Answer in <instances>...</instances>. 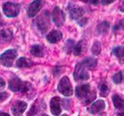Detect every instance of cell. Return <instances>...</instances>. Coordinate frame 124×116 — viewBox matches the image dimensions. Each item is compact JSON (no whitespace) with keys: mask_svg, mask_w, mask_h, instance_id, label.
Returning <instances> with one entry per match:
<instances>
[{"mask_svg":"<svg viewBox=\"0 0 124 116\" xmlns=\"http://www.w3.org/2000/svg\"><path fill=\"white\" fill-rule=\"evenodd\" d=\"M76 97L80 99L84 105H88L93 102L96 98V92L91 89L89 84H81L75 88Z\"/></svg>","mask_w":124,"mask_h":116,"instance_id":"1","label":"cell"},{"mask_svg":"<svg viewBox=\"0 0 124 116\" xmlns=\"http://www.w3.org/2000/svg\"><path fill=\"white\" fill-rule=\"evenodd\" d=\"M8 88L13 92H20L23 94L29 93L32 89L31 84L29 82L23 81L16 76L13 77L10 80L8 83Z\"/></svg>","mask_w":124,"mask_h":116,"instance_id":"2","label":"cell"},{"mask_svg":"<svg viewBox=\"0 0 124 116\" xmlns=\"http://www.w3.org/2000/svg\"><path fill=\"white\" fill-rule=\"evenodd\" d=\"M35 26L38 30L42 34H45L50 25V16L47 11H44L40 15H39L34 21Z\"/></svg>","mask_w":124,"mask_h":116,"instance_id":"3","label":"cell"},{"mask_svg":"<svg viewBox=\"0 0 124 116\" xmlns=\"http://www.w3.org/2000/svg\"><path fill=\"white\" fill-rule=\"evenodd\" d=\"M18 56V52L15 49H9L0 55V63L5 67H11Z\"/></svg>","mask_w":124,"mask_h":116,"instance_id":"4","label":"cell"},{"mask_svg":"<svg viewBox=\"0 0 124 116\" xmlns=\"http://www.w3.org/2000/svg\"><path fill=\"white\" fill-rule=\"evenodd\" d=\"M57 88L61 94L65 96H71L73 94L72 85L67 76H64L60 80Z\"/></svg>","mask_w":124,"mask_h":116,"instance_id":"5","label":"cell"},{"mask_svg":"<svg viewBox=\"0 0 124 116\" xmlns=\"http://www.w3.org/2000/svg\"><path fill=\"white\" fill-rule=\"evenodd\" d=\"M2 10L5 15L8 18L17 17L21 10V5L17 3L8 2L3 4Z\"/></svg>","mask_w":124,"mask_h":116,"instance_id":"6","label":"cell"},{"mask_svg":"<svg viewBox=\"0 0 124 116\" xmlns=\"http://www.w3.org/2000/svg\"><path fill=\"white\" fill-rule=\"evenodd\" d=\"M74 80L78 82L85 81L90 78V75L87 71L86 67L81 63H78L76 64L73 73Z\"/></svg>","mask_w":124,"mask_h":116,"instance_id":"7","label":"cell"},{"mask_svg":"<svg viewBox=\"0 0 124 116\" xmlns=\"http://www.w3.org/2000/svg\"><path fill=\"white\" fill-rule=\"evenodd\" d=\"M52 18L54 23L58 27L62 26L65 23V19H66L65 14L63 12V10L58 7H55L53 9L52 13Z\"/></svg>","mask_w":124,"mask_h":116,"instance_id":"8","label":"cell"},{"mask_svg":"<svg viewBox=\"0 0 124 116\" xmlns=\"http://www.w3.org/2000/svg\"><path fill=\"white\" fill-rule=\"evenodd\" d=\"M42 6V0H34L27 8V15L29 18H34L39 12Z\"/></svg>","mask_w":124,"mask_h":116,"instance_id":"9","label":"cell"},{"mask_svg":"<svg viewBox=\"0 0 124 116\" xmlns=\"http://www.w3.org/2000/svg\"><path fill=\"white\" fill-rule=\"evenodd\" d=\"M50 112L54 115H58L61 113V99L55 96L51 99L50 102Z\"/></svg>","mask_w":124,"mask_h":116,"instance_id":"10","label":"cell"},{"mask_svg":"<svg viewBox=\"0 0 124 116\" xmlns=\"http://www.w3.org/2000/svg\"><path fill=\"white\" fill-rule=\"evenodd\" d=\"M106 107L105 101L102 99H99L96 101L93 102L90 107L87 108V110L89 113L95 115L102 112Z\"/></svg>","mask_w":124,"mask_h":116,"instance_id":"11","label":"cell"},{"mask_svg":"<svg viewBox=\"0 0 124 116\" xmlns=\"http://www.w3.org/2000/svg\"><path fill=\"white\" fill-rule=\"evenodd\" d=\"M114 107L118 110L117 115H124V99H122L119 95L115 94L112 97Z\"/></svg>","mask_w":124,"mask_h":116,"instance_id":"12","label":"cell"},{"mask_svg":"<svg viewBox=\"0 0 124 116\" xmlns=\"http://www.w3.org/2000/svg\"><path fill=\"white\" fill-rule=\"evenodd\" d=\"M71 7L68 8L70 10V18L72 20H78L83 17L85 13V10L83 8L78 6H75L72 4H70Z\"/></svg>","mask_w":124,"mask_h":116,"instance_id":"13","label":"cell"},{"mask_svg":"<svg viewBox=\"0 0 124 116\" xmlns=\"http://www.w3.org/2000/svg\"><path fill=\"white\" fill-rule=\"evenodd\" d=\"M27 103L23 101H16L12 107V112L14 115H22L27 109Z\"/></svg>","mask_w":124,"mask_h":116,"instance_id":"14","label":"cell"},{"mask_svg":"<svg viewBox=\"0 0 124 116\" xmlns=\"http://www.w3.org/2000/svg\"><path fill=\"white\" fill-rule=\"evenodd\" d=\"M62 37H63V34L60 31L53 30L47 35L46 39L50 43H57L62 39Z\"/></svg>","mask_w":124,"mask_h":116,"instance_id":"15","label":"cell"},{"mask_svg":"<svg viewBox=\"0 0 124 116\" xmlns=\"http://www.w3.org/2000/svg\"><path fill=\"white\" fill-rule=\"evenodd\" d=\"M45 104H44V102L42 101H35L33 104L32 107L31 108V109L29 110V112L28 113V115H38L39 112H41V111L42 112L45 109Z\"/></svg>","mask_w":124,"mask_h":116,"instance_id":"16","label":"cell"},{"mask_svg":"<svg viewBox=\"0 0 124 116\" xmlns=\"http://www.w3.org/2000/svg\"><path fill=\"white\" fill-rule=\"evenodd\" d=\"M13 37V32L10 29H3L0 30V42H8L11 41Z\"/></svg>","mask_w":124,"mask_h":116,"instance_id":"17","label":"cell"},{"mask_svg":"<svg viewBox=\"0 0 124 116\" xmlns=\"http://www.w3.org/2000/svg\"><path fill=\"white\" fill-rule=\"evenodd\" d=\"M16 67L20 69L30 68L34 65V62L26 57H20L16 62Z\"/></svg>","mask_w":124,"mask_h":116,"instance_id":"18","label":"cell"},{"mask_svg":"<svg viewBox=\"0 0 124 116\" xmlns=\"http://www.w3.org/2000/svg\"><path fill=\"white\" fill-rule=\"evenodd\" d=\"M81 63L86 67L88 70H93L97 65V60L93 57H88L85 59Z\"/></svg>","mask_w":124,"mask_h":116,"instance_id":"19","label":"cell"},{"mask_svg":"<svg viewBox=\"0 0 124 116\" xmlns=\"http://www.w3.org/2000/svg\"><path fill=\"white\" fill-rule=\"evenodd\" d=\"M109 28V23L107 21H102L97 25L96 31L99 35H105L108 32Z\"/></svg>","mask_w":124,"mask_h":116,"instance_id":"20","label":"cell"},{"mask_svg":"<svg viewBox=\"0 0 124 116\" xmlns=\"http://www.w3.org/2000/svg\"><path fill=\"white\" fill-rule=\"evenodd\" d=\"M31 53L32 55L38 58H42L44 55V48L40 45H34L31 47Z\"/></svg>","mask_w":124,"mask_h":116,"instance_id":"21","label":"cell"},{"mask_svg":"<svg viewBox=\"0 0 124 116\" xmlns=\"http://www.w3.org/2000/svg\"><path fill=\"white\" fill-rule=\"evenodd\" d=\"M99 90L100 93V96L102 97H106L109 93V88L107 84L104 81H101L99 84Z\"/></svg>","mask_w":124,"mask_h":116,"instance_id":"22","label":"cell"},{"mask_svg":"<svg viewBox=\"0 0 124 116\" xmlns=\"http://www.w3.org/2000/svg\"><path fill=\"white\" fill-rule=\"evenodd\" d=\"M84 2H89L90 4H92L93 5H108L114 2L115 0H83Z\"/></svg>","mask_w":124,"mask_h":116,"instance_id":"23","label":"cell"},{"mask_svg":"<svg viewBox=\"0 0 124 116\" xmlns=\"http://www.w3.org/2000/svg\"><path fill=\"white\" fill-rule=\"evenodd\" d=\"M112 53L118 59L124 57V46H116L112 50Z\"/></svg>","mask_w":124,"mask_h":116,"instance_id":"24","label":"cell"},{"mask_svg":"<svg viewBox=\"0 0 124 116\" xmlns=\"http://www.w3.org/2000/svg\"><path fill=\"white\" fill-rule=\"evenodd\" d=\"M75 45V40H73L72 39H69L66 42L65 45H64V50H65V52L67 53H68V54H70L72 52V50H73Z\"/></svg>","mask_w":124,"mask_h":116,"instance_id":"25","label":"cell"},{"mask_svg":"<svg viewBox=\"0 0 124 116\" xmlns=\"http://www.w3.org/2000/svg\"><path fill=\"white\" fill-rule=\"evenodd\" d=\"M83 51V41H79L78 43H75L73 48V53L75 55H80Z\"/></svg>","mask_w":124,"mask_h":116,"instance_id":"26","label":"cell"},{"mask_svg":"<svg viewBox=\"0 0 124 116\" xmlns=\"http://www.w3.org/2000/svg\"><path fill=\"white\" fill-rule=\"evenodd\" d=\"M101 43L99 41H95L91 47V52L93 55H97L101 53Z\"/></svg>","mask_w":124,"mask_h":116,"instance_id":"27","label":"cell"},{"mask_svg":"<svg viewBox=\"0 0 124 116\" xmlns=\"http://www.w3.org/2000/svg\"><path fill=\"white\" fill-rule=\"evenodd\" d=\"M123 80V75L122 72H118L116 74H115L112 77V81L114 82V83L115 84H120L122 83Z\"/></svg>","mask_w":124,"mask_h":116,"instance_id":"28","label":"cell"},{"mask_svg":"<svg viewBox=\"0 0 124 116\" xmlns=\"http://www.w3.org/2000/svg\"><path fill=\"white\" fill-rule=\"evenodd\" d=\"M120 30L124 31V19L120 20V21H118L113 27H112V31L114 32L116 31H119Z\"/></svg>","mask_w":124,"mask_h":116,"instance_id":"29","label":"cell"},{"mask_svg":"<svg viewBox=\"0 0 124 116\" xmlns=\"http://www.w3.org/2000/svg\"><path fill=\"white\" fill-rule=\"evenodd\" d=\"M9 97V94L7 92H1L0 93V102L5 101Z\"/></svg>","mask_w":124,"mask_h":116,"instance_id":"30","label":"cell"},{"mask_svg":"<svg viewBox=\"0 0 124 116\" xmlns=\"http://www.w3.org/2000/svg\"><path fill=\"white\" fill-rule=\"evenodd\" d=\"M88 22V20L87 18H81L79 21H78V25L81 27L83 26H85Z\"/></svg>","mask_w":124,"mask_h":116,"instance_id":"31","label":"cell"},{"mask_svg":"<svg viewBox=\"0 0 124 116\" xmlns=\"http://www.w3.org/2000/svg\"><path fill=\"white\" fill-rule=\"evenodd\" d=\"M5 85H6V83L5 80L2 77H0V89H3L5 87Z\"/></svg>","mask_w":124,"mask_h":116,"instance_id":"32","label":"cell"},{"mask_svg":"<svg viewBox=\"0 0 124 116\" xmlns=\"http://www.w3.org/2000/svg\"><path fill=\"white\" fill-rule=\"evenodd\" d=\"M119 10H120L121 12H123V13H124V0H120Z\"/></svg>","mask_w":124,"mask_h":116,"instance_id":"33","label":"cell"},{"mask_svg":"<svg viewBox=\"0 0 124 116\" xmlns=\"http://www.w3.org/2000/svg\"><path fill=\"white\" fill-rule=\"evenodd\" d=\"M0 115H10V114L6 113V112H0Z\"/></svg>","mask_w":124,"mask_h":116,"instance_id":"34","label":"cell"},{"mask_svg":"<svg viewBox=\"0 0 124 116\" xmlns=\"http://www.w3.org/2000/svg\"><path fill=\"white\" fill-rule=\"evenodd\" d=\"M2 15H1V14H0V22L2 21Z\"/></svg>","mask_w":124,"mask_h":116,"instance_id":"35","label":"cell"}]
</instances>
